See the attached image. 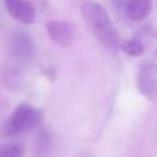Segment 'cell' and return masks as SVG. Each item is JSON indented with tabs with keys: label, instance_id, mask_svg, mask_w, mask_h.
Masks as SVG:
<instances>
[{
	"label": "cell",
	"instance_id": "7a4b0ae2",
	"mask_svg": "<svg viewBox=\"0 0 157 157\" xmlns=\"http://www.w3.org/2000/svg\"><path fill=\"white\" fill-rule=\"evenodd\" d=\"M40 119L42 114L38 109L29 104H20L2 124L1 134L4 136H16L27 132L38 126Z\"/></svg>",
	"mask_w": 157,
	"mask_h": 157
},
{
	"label": "cell",
	"instance_id": "5b68a950",
	"mask_svg": "<svg viewBox=\"0 0 157 157\" xmlns=\"http://www.w3.org/2000/svg\"><path fill=\"white\" fill-rule=\"evenodd\" d=\"M7 13L23 25H31L36 20V9L28 0H5Z\"/></svg>",
	"mask_w": 157,
	"mask_h": 157
},
{
	"label": "cell",
	"instance_id": "30bf717a",
	"mask_svg": "<svg viewBox=\"0 0 157 157\" xmlns=\"http://www.w3.org/2000/svg\"><path fill=\"white\" fill-rule=\"evenodd\" d=\"M15 50L20 55H29L33 50V47L31 40L26 36L20 34L15 40Z\"/></svg>",
	"mask_w": 157,
	"mask_h": 157
},
{
	"label": "cell",
	"instance_id": "6da1fadb",
	"mask_svg": "<svg viewBox=\"0 0 157 157\" xmlns=\"http://www.w3.org/2000/svg\"><path fill=\"white\" fill-rule=\"evenodd\" d=\"M81 12L96 38L107 49L117 50L119 47V36L105 9L98 2L86 1L81 6Z\"/></svg>",
	"mask_w": 157,
	"mask_h": 157
},
{
	"label": "cell",
	"instance_id": "9c48e42d",
	"mask_svg": "<svg viewBox=\"0 0 157 157\" xmlns=\"http://www.w3.org/2000/svg\"><path fill=\"white\" fill-rule=\"evenodd\" d=\"M123 50L126 53V54H129V55H131V56H140V55H142L144 54V52H145V47H144V44L141 43V40H139V39H130V40H126L124 44H123Z\"/></svg>",
	"mask_w": 157,
	"mask_h": 157
},
{
	"label": "cell",
	"instance_id": "277c9868",
	"mask_svg": "<svg viewBox=\"0 0 157 157\" xmlns=\"http://www.w3.org/2000/svg\"><path fill=\"white\" fill-rule=\"evenodd\" d=\"M137 88L148 99H155L157 93V67L155 64L142 65L137 72Z\"/></svg>",
	"mask_w": 157,
	"mask_h": 157
},
{
	"label": "cell",
	"instance_id": "52a82bcc",
	"mask_svg": "<svg viewBox=\"0 0 157 157\" xmlns=\"http://www.w3.org/2000/svg\"><path fill=\"white\" fill-rule=\"evenodd\" d=\"M54 148V139L49 130L43 129L38 132L36 139V156L37 157H50Z\"/></svg>",
	"mask_w": 157,
	"mask_h": 157
},
{
	"label": "cell",
	"instance_id": "ba28073f",
	"mask_svg": "<svg viewBox=\"0 0 157 157\" xmlns=\"http://www.w3.org/2000/svg\"><path fill=\"white\" fill-rule=\"evenodd\" d=\"M0 157H25L23 147L16 142L0 145Z\"/></svg>",
	"mask_w": 157,
	"mask_h": 157
},
{
	"label": "cell",
	"instance_id": "8992f818",
	"mask_svg": "<svg viewBox=\"0 0 157 157\" xmlns=\"http://www.w3.org/2000/svg\"><path fill=\"white\" fill-rule=\"evenodd\" d=\"M152 10V0H126L124 5V12L131 21L145 20Z\"/></svg>",
	"mask_w": 157,
	"mask_h": 157
},
{
	"label": "cell",
	"instance_id": "3957f363",
	"mask_svg": "<svg viewBox=\"0 0 157 157\" xmlns=\"http://www.w3.org/2000/svg\"><path fill=\"white\" fill-rule=\"evenodd\" d=\"M50 39L60 47H69L75 39V27L72 23L60 20H50L45 25Z\"/></svg>",
	"mask_w": 157,
	"mask_h": 157
}]
</instances>
